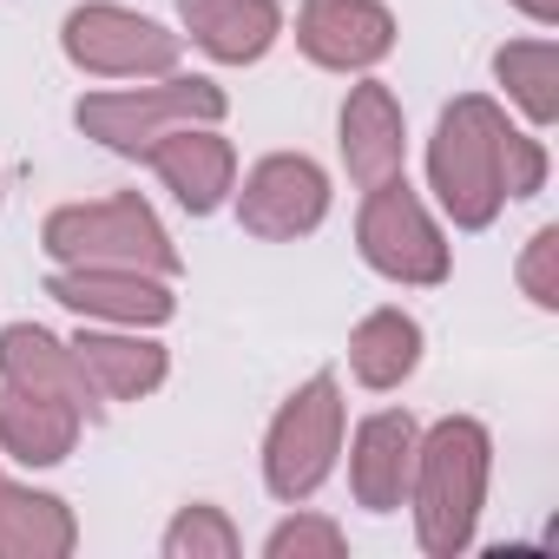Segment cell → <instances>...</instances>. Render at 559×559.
<instances>
[{
	"label": "cell",
	"instance_id": "cell-1",
	"mask_svg": "<svg viewBox=\"0 0 559 559\" xmlns=\"http://www.w3.org/2000/svg\"><path fill=\"white\" fill-rule=\"evenodd\" d=\"M428 178L448 204V217L461 230H480L493 224V211L507 198H533L546 185V152L533 139H520L493 99L467 93L441 112V132H435V152H428Z\"/></svg>",
	"mask_w": 559,
	"mask_h": 559
},
{
	"label": "cell",
	"instance_id": "cell-2",
	"mask_svg": "<svg viewBox=\"0 0 559 559\" xmlns=\"http://www.w3.org/2000/svg\"><path fill=\"white\" fill-rule=\"evenodd\" d=\"M40 237H47L53 263H106V270H145V276L178 270V250L139 191L99 198V204H67L47 217Z\"/></svg>",
	"mask_w": 559,
	"mask_h": 559
},
{
	"label": "cell",
	"instance_id": "cell-3",
	"mask_svg": "<svg viewBox=\"0 0 559 559\" xmlns=\"http://www.w3.org/2000/svg\"><path fill=\"white\" fill-rule=\"evenodd\" d=\"M336 448H343V389H336V376H310L270 421V441H263L270 493L276 500H310L330 480Z\"/></svg>",
	"mask_w": 559,
	"mask_h": 559
},
{
	"label": "cell",
	"instance_id": "cell-4",
	"mask_svg": "<svg viewBox=\"0 0 559 559\" xmlns=\"http://www.w3.org/2000/svg\"><path fill=\"white\" fill-rule=\"evenodd\" d=\"M487 487V428L480 421H441L421 448V546L428 552H461L480 513Z\"/></svg>",
	"mask_w": 559,
	"mask_h": 559
},
{
	"label": "cell",
	"instance_id": "cell-5",
	"mask_svg": "<svg viewBox=\"0 0 559 559\" xmlns=\"http://www.w3.org/2000/svg\"><path fill=\"white\" fill-rule=\"evenodd\" d=\"M73 119L86 139H99L126 158H145L178 126H217L224 93L211 80H165V86H139V93H93V99H80Z\"/></svg>",
	"mask_w": 559,
	"mask_h": 559
},
{
	"label": "cell",
	"instance_id": "cell-6",
	"mask_svg": "<svg viewBox=\"0 0 559 559\" xmlns=\"http://www.w3.org/2000/svg\"><path fill=\"white\" fill-rule=\"evenodd\" d=\"M356 237H362V257L382 276H395V284H441V276H448V243H441L435 217L421 211V198L408 191L402 171L382 178V185H369Z\"/></svg>",
	"mask_w": 559,
	"mask_h": 559
},
{
	"label": "cell",
	"instance_id": "cell-7",
	"mask_svg": "<svg viewBox=\"0 0 559 559\" xmlns=\"http://www.w3.org/2000/svg\"><path fill=\"white\" fill-rule=\"evenodd\" d=\"M67 60L106 80H139V73H171L178 60V34H165L158 21H139L126 8H73L67 14Z\"/></svg>",
	"mask_w": 559,
	"mask_h": 559
},
{
	"label": "cell",
	"instance_id": "cell-8",
	"mask_svg": "<svg viewBox=\"0 0 559 559\" xmlns=\"http://www.w3.org/2000/svg\"><path fill=\"white\" fill-rule=\"evenodd\" d=\"M323 211H330V178H323L310 158H297V152L263 158V165L243 178V191H237L243 230H250V237H270V243L317 230Z\"/></svg>",
	"mask_w": 559,
	"mask_h": 559
},
{
	"label": "cell",
	"instance_id": "cell-9",
	"mask_svg": "<svg viewBox=\"0 0 559 559\" xmlns=\"http://www.w3.org/2000/svg\"><path fill=\"white\" fill-rule=\"evenodd\" d=\"M297 40L330 73H362L395 47V14L382 0H304Z\"/></svg>",
	"mask_w": 559,
	"mask_h": 559
},
{
	"label": "cell",
	"instance_id": "cell-10",
	"mask_svg": "<svg viewBox=\"0 0 559 559\" xmlns=\"http://www.w3.org/2000/svg\"><path fill=\"white\" fill-rule=\"evenodd\" d=\"M47 297L80 310V317H106V323H165L171 317V290L145 270H106V263H67L47 276Z\"/></svg>",
	"mask_w": 559,
	"mask_h": 559
},
{
	"label": "cell",
	"instance_id": "cell-11",
	"mask_svg": "<svg viewBox=\"0 0 559 559\" xmlns=\"http://www.w3.org/2000/svg\"><path fill=\"white\" fill-rule=\"evenodd\" d=\"M0 382H8V389H27V395H60V402H73L80 415L99 408L86 369L73 362V343L47 336L40 323H8V330H0Z\"/></svg>",
	"mask_w": 559,
	"mask_h": 559
},
{
	"label": "cell",
	"instance_id": "cell-12",
	"mask_svg": "<svg viewBox=\"0 0 559 559\" xmlns=\"http://www.w3.org/2000/svg\"><path fill=\"white\" fill-rule=\"evenodd\" d=\"M152 165H158V178L178 191V204L191 211V217H211L217 204H224V191H230V178H237V158H230V145L217 139V132H191V126H178V132H165L152 152H145Z\"/></svg>",
	"mask_w": 559,
	"mask_h": 559
},
{
	"label": "cell",
	"instance_id": "cell-13",
	"mask_svg": "<svg viewBox=\"0 0 559 559\" xmlns=\"http://www.w3.org/2000/svg\"><path fill=\"white\" fill-rule=\"evenodd\" d=\"M343 158L356 185H382L402 171V106L382 80H362L343 106Z\"/></svg>",
	"mask_w": 559,
	"mask_h": 559
},
{
	"label": "cell",
	"instance_id": "cell-14",
	"mask_svg": "<svg viewBox=\"0 0 559 559\" xmlns=\"http://www.w3.org/2000/svg\"><path fill=\"white\" fill-rule=\"evenodd\" d=\"M80 441V408L60 395H27L0 382V448H8L21 467H53L67 461Z\"/></svg>",
	"mask_w": 559,
	"mask_h": 559
},
{
	"label": "cell",
	"instance_id": "cell-15",
	"mask_svg": "<svg viewBox=\"0 0 559 559\" xmlns=\"http://www.w3.org/2000/svg\"><path fill=\"white\" fill-rule=\"evenodd\" d=\"M185 27L211 60L243 67V60L270 53L276 27H284V8L276 0H185Z\"/></svg>",
	"mask_w": 559,
	"mask_h": 559
},
{
	"label": "cell",
	"instance_id": "cell-16",
	"mask_svg": "<svg viewBox=\"0 0 559 559\" xmlns=\"http://www.w3.org/2000/svg\"><path fill=\"white\" fill-rule=\"evenodd\" d=\"M408 467H415V421H408V415H369V421L356 428V454H349L356 500L376 507V513L402 507Z\"/></svg>",
	"mask_w": 559,
	"mask_h": 559
},
{
	"label": "cell",
	"instance_id": "cell-17",
	"mask_svg": "<svg viewBox=\"0 0 559 559\" xmlns=\"http://www.w3.org/2000/svg\"><path fill=\"white\" fill-rule=\"evenodd\" d=\"M73 362L86 369L93 395H106V402H139L165 382V349L139 343V336H80Z\"/></svg>",
	"mask_w": 559,
	"mask_h": 559
},
{
	"label": "cell",
	"instance_id": "cell-18",
	"mask_svg": "<svg viewBox=\"0 0 559 559\" xmlns=\"http://www.w3.org/2000/svg\"><path fill=\"white\" fill-rule=\"evenodd\" d=\"M415 362H421V330H415V317L376 310V317L356 323V336H349V369H356V382L395 389L402 376H415Z\"/></svg>",
	"mask_w": 559,
	"mask_h": 559
},
{
	"label": "cell",
	"instance_id": "cell-19",
	"mask_svg": "<svg viewBox=\"0 0 559 559\" xmlns=\"http://www.w3.org/2000/svg\"><path fill=\"white\" fill-rule=\"evenodd\" d=\"M73 546V513L53 493H21L0 480V559H40Z\"/></svg>",
	"mask_w": 559,
	"mask_h": 559
},
{
	"label": "cell",
	"instance_id": "cell-20",
	"mask_svg": "<svg viewBox=\"0 0 559 559\" xmlns=\"http://www.w3.org/2000/svg\"><path fill=\"white\" fill-rule=\"evenodd\" d=\"M493 73H500V80H507V93L533 112V126H552V112H559V93H552V80H559V53H552V40L500 47Z\"/></svg>",
	"mask_w": 559,
	"mask_h": 559
},
{
	"label": "cell",
	"instance_id": "cell-21",
	"mask_svg": "<svg viewBox=\"0 0 559 559\" xmlns=\"http://www.w3.org/2000/svg\"><path fill=\"white\" fill-rule=\"evenodd\" d=\"M165 552H171V559H198V552L230 559V552H237V533H230V520H224L217 507H185V513L171 520V533H165Z\"/></svg>",
	"mask_w": 559,
	"mask_h": 559
},
{
	"label": "cell",
	"instance_id": "cell-22",
	"mask_svg": "<svg viewBox=\"0 0 559 559\" xmlns=\"http://www.w3.org/2000/svg\"><path fill=\"white\" fill-rule=\"evenodd\" d=\"M304 559V552H323V559H336L343 552V533L330 526V520H290V526H276L270 533V559Z\"/></svg>",
	"mask_w": 559,
	"mask_h": 559
},
{
	"label": "cell",
	"instance_id": "cell-23",
	"mask_svg": "<svg viewBox=\"0 0 559 559\" xmlns=\"http://www.w3.org/2000/svg\"><path fill=\"white\" fill-rule=\"evenodd\" d=\"M552 250H559V230H539L533 237V250H526V290H533V304H559V290H552Z\"/></svg>",
	"mask_w": 559,
	"mask_h": 559
},
{
	"label": "cell",
	"instance_id": "cell-24",
	"mask_svg": "<svg viewBox=\"0 0 559 559\" xmlns=\"http://www.w3.org/2000/svg\"><path fill=\"white\" fill-rule=\"evenodd\" d=\"M520 8H526L533 21H552V14H559V0H520Z\"/></svg>",
	"mask_w": 559,
	"mask_h": 559
}]
</instances>
